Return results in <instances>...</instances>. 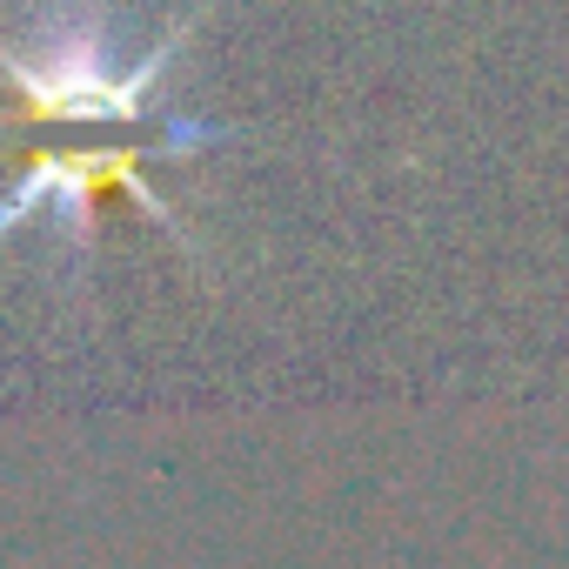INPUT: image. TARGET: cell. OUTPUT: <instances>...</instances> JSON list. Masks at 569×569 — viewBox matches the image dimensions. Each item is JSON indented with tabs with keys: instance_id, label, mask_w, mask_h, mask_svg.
<instances>
[{
	"instance_id": "cell-1",
	"label": "cell",
	"mask_w": 569,
	"mask_h": 569,
	"mask_svg": "<svg viewBox=\"0 0 569 569\" xmlns=\"http://www.w3.org/2000/svg\"><path fill=\"white\" fill-rule=\"evenodd\" d=\"M174 54L181 28L128 54L108 0H48L28 34L0 41V81L48 121H141L161 108V74Z\"/></svg>"
},
{
	"instance_id": "cell-2",
	"label": "cell",
	"mask_w": 569,
	"mask_h": 569,
	"mask_svg": "<svg viewBox=\"0 0 569 569\" xmlns=\"http://www.w3.org/2000/svg\"><path fill=\"white\" fill-rule=\"evenodd\" d=\"M194 141H154V148H101V154H48L14 194H0V234H8L14 221H28L34 208H61L74 228H88V208L101 201V194H134L141 208H154L161 221H174L168 214V201H154L148 194V181H141V161L148 154H188Z\"/></svg>"
}]
</instances>
